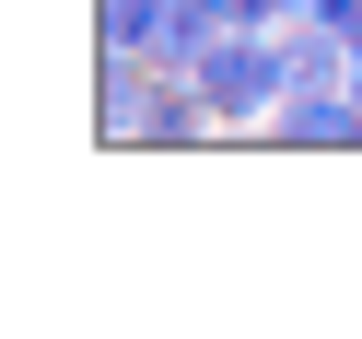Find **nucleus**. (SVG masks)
<instances>
[{"label":"nucleus","mask_w":362,"mask_h":339,"mask_svg":"<svg viewBox=\"0 0 362 339\" xmlns=\"http://www.w3.org/2000/svg\"><path fill=\"white\" fill-rule=\"evenodd\" d=\"M199 94H211V117H222V129L281 117V94H292V24H234V35H211Z\"/></svg>","instance_id":"f257e3e1"},{"label":"nucleus","mask_w":362,"mask_h":339,"mask_svg":"<svg viewBox=\"0 0 362 339\" xmlns=\"http://www.w3.org/2000/svg\"><path fill=\"white\" fill-rule=\"evenodd\" d=\"M164 12H175V0H94V35H105V47H152Z\"/></svg>","instance_id":"f03ea898"}]
</instances>
